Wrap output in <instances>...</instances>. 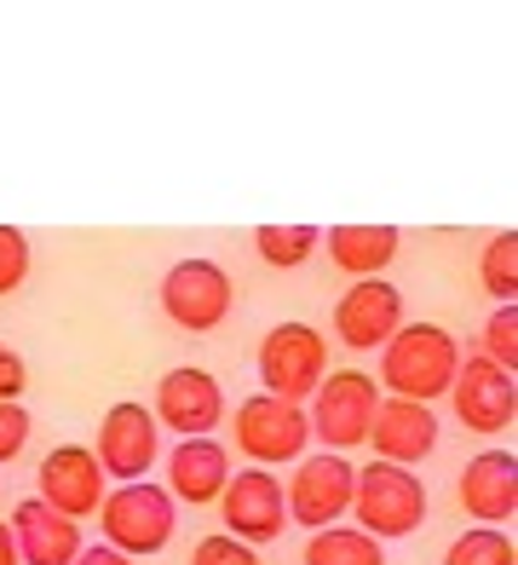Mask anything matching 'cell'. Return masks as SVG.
Returning <instances> with one entry per match:
<instances>
[{"label": "cell", "instance_id": "6da1fadb", "mask_svg": "<svg viewBox=\"0 0 518 565\" xmlns=\"http://www.w3.org/2000/svg\"><path fill=\"white\" fill-rule=\"evenodd\" d=\"M455 370H461V341L444 323H403L398 335L380 347V381L375 387H392V398L432 404L438 393H450Z\"/></svg>", "mask_w": 518, "mask_h": 565}, {"label": "cell", "instance_id": "7a4b0ae2", "mask_svg": "<svg viewBox=\"0 0 518 565\" xmlns=\"http://www.w3.org/2000/svg\"><path fill=\"white\" fill-rule=\"evenodd\" d=\"M98 525H104V543L116 554L150 559L173 543V497L150 479L116 484V491H104V502H98Z\"/></svg>", "mask_w": 518, "mask_h": 565}, {"label": "cell", "instance_id": "3957f363", "mask_svg": "<svg viewBox=\"0 0 518 565\" xmlns=\"http://www.w3.org/2000/svg\"><path fill=\"white\" fill-rule=\"evenodd\" d=\"M352 520H357V531H369L375 543H380V536L421 531V520H427V484L414 479V468L369 461V468H357V484H352Z\"/></svg>", "mask_w": 518, "mask_h": 565}, {"label": "cell", "instance_id": "277c9868", "mask_svg": "<svg viewBox=\"0 0 518 565\" xmlns=\"http://www.w3.org/2000/svg\"><path fill=\"white\" fill-rule=\"evenodd\" d=\"M375 404H380V387L363 370H328L317 381V393H311L305 427H311V439H323V450L346 456L352 445L369 439Z\"/></svg>", "mask_w": 518, "mask_h": 565}, {"label": "cell", "instance_id": "5b68a950", "mask_svg": "<svg viewBox=\"0 0 518 565\" xmlns=\"http://www.w3.org/2000/svg\"><path fill=\"white\" fill-rule=\"evenodd\" d=\"M328 375V341L311 323H277L259 341V387L282 404H305Z\"/></svg>", "mask_w": 518, "mask_h": 565}, {"label": "cell", "instance_id": "8992f818", "mask_svg": "<svg viewBox=\"0 0 518 565\" xmlns=\"http://www.w3.org/2000/svg\"><path fill=\"white\" fill-rule=\"evenodd\" d=\"M230 300H237V289H230L225 266L207 260V254H191V260L168 266V277H162V312L179 329H191V335L219 329L230 318Z\"/></svg>", "mask_w": 518, "mask_h": 565}, {"label": "cell", "instance_id": "52a82bcc", "mask_svg": "<svg viewBox=\"0 0 518 565\" xmlns=\"http://www.w3.org/2000/svg\"><path fill=\"white\" fill-rule=\"evenodd\" d=\"M352 484H357V468L346 456H300V468L294 479L282 484V502H289V520L294 525H311V531H323V525H341L346 513H352Z\"/></svg>", "mask_w": 518, "mask_h": 565}, {"label": "cell", "instance_id": "ba28073f", "mask_svg": "<svg viewBox=\"0 0 518 565\" xmlns=\"http://www.w3.org/2000/svg\"><path fill=\"white\" fill-rule=\"evenodd\" d=\"M311 445L305 409L282 404L271 393H253L237 404V450L253 461V468H277V461H300Z\"/></svg>", "mask_w": 518, "mask_h": 565}, {"label": "cell", "instance_id": "9c48e42d", "mask_svg": "<svg viewBox=\"0 0 518 565\" xmlns=\"http://www.w3.org/2000/svg\"><path fill=\"white\" fill-rule=\"evenodd\" d=\"M98 468L104 479H121V484H133L155 468V456H162V427H155V416L139 404V398H121L104 409V422H98Z\"/></svg>", "mask_w": 518, "mask_h": 565}, {"label": "cell", "instance_id": "30bf717a", "mask_svg": "<svg viewBox=\"0 0 518 565\" xmlns=\"http://www.w3.org/2000/svg\"><path fill=\"white\" fill-rule=\"evenodd\" d=\"M219 513H225V536L259 548V543H277L289 531V502H282V479L271 468H242L225 479L219 491Z\"/></svg>", "mask_w": 518, "mask_h": 565}, {"label": "cell", "instance_id": "8fae6325", "mask_svg": "<svg viewBox=\"0 0 518 565\" xmlns=\"http://www.w3.org/2000/svg\"><path fill=\"white\" fill-rule=\"evenodd\" d=\"M155 427H168L179 433V439H202V433H214L219 416H225V393H219V381L196 370V364H179L168 370L162 381H155Z\"/></svg>", "mask_w": 518, "mask_h": 565}, {"label": "cell", "instance_id": "7c38bea8", "mask_svg": "<svg viewBox=\"0 0 518 565\" xmlns=\"http://www.w3.org/2000/svg\"><path fill=\"white\" fill-rule=\"evenodd\" d=\"M398 329H403V295L386 277H357L352 289L334 300V335L357 352L386 347Z\"/></svg>", "mask_w": 518, "mask_h": 565}, {"label": "cell", "instance_id": "4fadbf2b", "mask_svg": "<svg viewBox=\"0 0 518 565\" xmlns=\"http://www.w3.org/2000/svg\"><path fill=\"white\" fill-rule=\"evenodd\" d=\"M104 491H110V484H104V468H98V456L87 445L46 450V461H41V502L52 513H64V520L82 525L87 513H98Z\"/></svg>", "mask_w": 518, "mask_h": 565}, {"label": "cell", "instance_id": "5bb4252c", "mask_svg": "<svg viewBox=\"0 0 518 565\" xmlns=\"http://www.w3.org/2000/svg\"><path fill=\"white\" fill-rule=\"evenodd\" d=\"M450 398H455L461 427H473V433H507L512 416H518L512 375L496 370L489 358H466V364L455 370V381H450Z\"/></svg>", "mask_w": 518, "mask_h": 565}, {"label": "cell", "instance_id": "9a60e30c", "mask_svg": "<svg viewBox=\"0 0 518 565\" xmlns=\"http://www.w3.org/2000/svg\"><path fill=\"white\" fill-rule=\"evenodd\" d=\"M375 461H392V468H414L438 450V416L432 404H414V398H380L375 404V422H369V439Z\"/></svg>", "mask_w": 518, "mask_h": 565}, {"label": "cell", "instance_id": "2e32d148", "mask_svg": "<svg viewBox=\"0 0 518 565\" xmlns=\"http://www.w3.org/2000/svg\"><path fill=\"white\" fill-rule=\"evenodd\" d=\"M461 508L478 525H512L518 513V456L512 450H478L461 468Z\"/></svg>", "mask_w": 518, "mask_h": 565}, {"label": "cell", "instance_id": "e0dca14e", "mask_svg": "<svg viewBox=\"0 0 518 565\" xmlns=\"http://www.w3.org/2000/svg\"><path fill=\"white\" fill-rule=\"evenodd\" d=\"M12 543H18V565H75L82 554V525L52 513L41 497L12 508Z\"/></svg>", "mask_w": 518, "mask_h": 565}, {"label": "cell", "instance_id": "ac0fdd59", "mask_svg": "<svg viewBox=\"0 0 518 565\" xmlns=\"http://www.w3.org/2000/svg\"><path fill=\"white\" fill-rule=\"evenodd\" d=\"M225 479H230V456H225V445L214 439V433H202V439H179L173 445L162 491L173 502H185V508H202V502H219Z\"/></svg>", "mask_w": 518, "mask_h": 565}, {"label": "cell", "instance_id": "d6986e66", "mask_svg": "<svg viewBox=\"0 0 518 565\" xmlns=\"http://www.w3.org/2000/svg\"><path fill=\"white\" fill-rule=\"evenodd\" d=\"M328 260L352 277H380L398 260V225H328Z\"/></svg>", "mask_w": 518, "mask_h": 565}, {"label": "cell", "instance_id": "ffe728a7", "mask_svg": "<svg viewBox=\"0 0 518 565\" xmlns=\"http://www.w3.org/2000/svg\"><path fill=\"white\" fill-rule=\"evenodd\" d=\"M305 565H386L380 543L357 525H323L305 543Z\"/></svg>", "mask_w": 518, "mask_h": 565}, {"label": "cell", "instance_id": "44dd1931", "mask_svg": "<svg viewBox=\"0 0 518 565\" xmlns=\"http://www.w3.org/2000/svg\"><path fill=\"white\" fill-rule=\"evenodd\" d=\"M317 243H323V231H317V225H259V231H253L259 260H271V266H282V271L305 266Z\"/></svg>", "mask_w": 518, "mask_h": 565}, {"label": "cell", "instance_id": "7402d4cb", "mask_svg": "<svg viewBox=\"0 0 518 565\" xmlns=\"http://www.w3.org/2000/svg\"><path fill=\"white\" fill-rule=\"evenodd\" d=\"M444 565H518V548H512V536L496 531V525H473V531H461Z\"/></svg>", "mask_w": 518, "mask_h": 565}, {"label": "cell", "instance_id": "603a6c76", "mask_svg": "<svg viewBox=\"0 0 518 565\" xmlns=\"http://www.w3.org/2000/svg\"><path fill=\"white\" fill-rule=\"evenodd\" d=\"M484 289L496 295L501 306L518 295V231L507 225V231H496V237H489V248H484Z\"/></svg>", "mask_w": 518, "mask_h": 565}, {"label": "cell", "instance_id": "cb8c5ba5", "mask_svg": "<svg viewBox=\"0 0 518 565\" xmlns=\"http://www.w3.org/2000/svg\"><path fill=\"white\" fill-rule=\"evenodd\" d=\"M478 358H489L496 370H518V306L507 300V306H496L489 312V323H484V352Z\"/></svg>", "mask_w": 518, "mask_h": 565}, {"label": "cell", "instance_id": "d4e9b609", "mask_svg": "<svg viewBox=\"0 0 518 565\" xmlns=\"http://www.w3.org/2000/svg\"><path fill=\"white\" fill-rule=\"evenodd\" d=\"M30 277V237L18 225H0V295H12Z\"/></svg>", "mask_w": 518, "mask_h": 565}, {"label": "cell", "instance_id": "484cf974", "mask_svg": "<svg viewBox=\"0 0 518 565\" xmlns=\"http://www.w3.org/2000/svg\"><path fill=\"white\" fill-rule=\"evenodd\" d=\"M191 565H259V554L248 543H237V536L214 531V536H202V543L191 548Z\"/></svg>", "mask_w": 518, "mask_h": 565}, {"label": "cell", "instance_id": "4316f807", "mask_svg": "<svg viewBox=\"0 0 518 565\" xmlns=\"http://www.w3.org/2000/svg\"><path fill=\"white\" fill-rule=\"evenodd\" d=\"M23 445H30V409H23V404H0V461L23 456Z\"/></svg>", "mask_w": 518, "mask_h": 565}, {"label": "cell", "instance_id": "83f0119b", "mask_svg": "<svg viewBox=\"0 0 518 565\" xmlns=\"http://www.w3.org/2000/svg\"><path fill=\"white\" fill-rule=\"evenodd\" d=\"M23 387H30V364L12 347H0V404H18Z\"/></svg>", "mask_w": 518, "mask_h": 565}, {"label": "cell", "instance_id": "f1b7e54d", "mask_svg": "<svg viewBox=\"0 0 518 565\" xmlns=\"http://www.w3.org/2000/svg\"><path fill=\"white\" fill-rule=\"evenodd\" d=\"M75 565H133V559H127V554H116L110 543H93V548H82V554H75Z\"/></svg>", "mask_w": 518, "mask_h": 565}, {"label": "cell", "instance_id": "f546056e", "mask_svg": "<svg viewBox=\"0 0 518 565\" xmlns=\"http://www.w3.org/2000/svg\"><path fill=\"white\" fill-rule=\"evenodd\" d=\"M0 565H18V543H12V525H0Z\"/></svg>", "mask_w": 518, "mask_h": 565}]
</instances>
